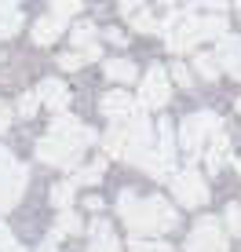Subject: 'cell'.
Returning a JSON list of instances; mask_svg holds the SVG:
<instances>
[{"label":"cell","instance_id":"7c38bea8","mask_svg":"<svg viewBox=\"0 0 241 252\" xmlns=\"http://www.w3.org/2000/svg\"><path fill=\"white\" fill-rule=\"evenodd\" d=\"M48 132H51V135H73V139H84L88 146L99 139V132H91L88 125H81L73 114H55V117H51V125H48Z\"/></svg>","mask_w":241,"mask_h":252},{"label":"cell","instance_id":"e575fe53","mask_svg":"<svg viewBox=\"0 0 241 252\" xmlns=\"http://www.w3.org/2000/svg\"><path fill=\"white\" fill-rule=\"evenodd\" d=\"M120 11H124L128 19H132L135 11H143V4H139V0H120Z\"/></svg>","mask_w":241,"mask_h":252},{"label":"cell","instance_id":"b9f144b4","mask_svg":"<svg viewBox=\"0 0 241 252\" xmlns=\"http://www.w3.org/2000/svg\"><path fill=\"white\" fill-rule=\"evenodd\" d=\"M161 4H176V0H161Z\"/></svg>","mask_w":241,"mask_h":252},{"label":"cell","instance_id":"30bf717a","mask_svg":"<svg viewBox=\"0 0 241 252\" xmlns=\"http://www.w3.org/2000/svg\"><path fill=\"white\" fill-rule=\"evenodd\" d=\"M99 110H102V114H106V117L117 125V121H128V117H135L143 106H139V102H135L128 92H106V95L99 99Z\"/></svg>","mask_w":241,"mask_h":252},{"label":"cell","instance_id":"ac0fdd59","mask_svg":"<svg viewBox=\"0 0 241 252\" xmlns=\"http://www.w3.org/2000/svg\"><path fill=\"white\" fill-rule=\"evenodd\" d=\"M22 11L15 4H7V7H0V40H7V37H15V33L22 30Z\"/></svg>","mask_w":241,"mask_h":252},{"label":"cell","instance_id":"5bb4252c","mask_svg":"<svg viewBox=\"0 0 241 252\" xmlns=\"http://www.w3.org/2000/svg\"><path fill=\"white\" fill-rule=\"evenodd\" d=\"M62 30H66L62 19H55V15H44V19L33 22V40H37L40 48H48V44H55V40L62 37Z\"/></svg>","mask_w":241,"mask_h":252},{"label":"cell","instance_id":"9c48e42d","mask_svg":"<svg viewBox=\"0 0 241 252\" xmlns=\"http://www.w3.org/2000/svg\"><path fill=\"white\" fill-rule=\"evenodd\" d=\"M26 179H30L26 164H11V168L0 172V212H7V208L19 205V197L26 190Z\"/></svg>","mask_w":241,"mask_h":252},{"label":"cell","instance_id":"d4e9b609","mask_svg":"<svg viewBox=\"0 0 241 252\" xmlns=\"http://www.w3.org/2000/svg\"><path fill=\"white\" fill-rule=\"evenodd\" d=\"M194 69L205 77V81H216L223 66H219V59H216V55H197V59H194Z\"/></svg>","mask_w":241,"mask_h":252},{"label":"cell","instance_id":"f1b7e54d","mask_svg":"<svg viewBox=\"0 0 241 252\" xmlns=\"http://www.w3.org/2000/svg\"><path fill=\"white\" fill-rule=\"evenodd\" d=\"M223 220H227V230H230V234H241V205H238V201H230Z\"/></svg>","mask_w":241,"mask_h":252},{"label":"cell","instance_id":"484cf974","mask_svg":"<svg viewBox=\"0 0 241 252\" xmlns=\"http://www.w3.org/2000/svg\"><path fill=\"white\" fill-rule=\"evenodd\" d=\"M132 30H139V33H157V30H161V22L143 7V11H135V15H132Z\"/></svg>","mask_w":241,"mask_h":252},{"label":"cell","instance_id":"4fadbf2b","mask_svg":"<svg viewBox=\"0 0 241 252\" xmlns=\"http://www.w3.org/2000/svg\"><path fill=\"white\" fill-rule=\"evenodd\" d=\"M216 59L223 69H230V73H241V37H234V33H227V37L216 44Z\"/></svg>","mask_w":241,"mask_h":252},{"label":"cell","instance_id":"603a6c76","mask_svg":"<svg viewBox=\"0 0 241 252\" xmlns=\"http://www.w3.org/2000/svg\"><path fill=\"white\" fill-rule=\"evenodd\" d=\"M95 37H99V30L91 22H81V26H73V30H70V44L73 48H91V44H95Z\"/></svg>","mask_w":241,"mask_h":252},{"label":"cell","instance_id":"74e56055","mask_svg":"<svg viewBox=\"0 0 241 252\" xmlns=\"http://www.w3.org/2000/svg\"><path fill=\"white\" fill-rule=\"evenodd\" d=\"M59 238H48V241H40V249L37 252H59V245H55Z\"/></svg>","mask_w":241,"mask_h":252},{"label":"cell","instance_id":"83f0119b","mask_svg":"<svg viewBox=\"0 0 241 252\" xmlns=\"http://www.w3.org/2000/svg\"><path fill=\"white\" fill-rule=\"evenodd\" d=\"M128 252H172V245H165V241H146V238H132V245H128Z\"/></svg>","mask_w":241,"mask_h":252},{"label":"cell","instance_id":"4dcf8cb0","mask_svg":"<svg viewBox=\"0 0 241 252\" xmlns=\"http://www.w3.org/2000/svg\"><path fill=\"white\" fill-rule=\"evenodd\" d=\"M172 81H176V84H183V88H190V84H194V77H190V69H186L183 63H176V66H172Z\"/></svg>","mask_w":241,"mask_h":252},{"label":"cell","instance_id":"2e32d148","mask_svg":"<svg viewBox=\"0 0 241 252\" xmlns=\"http://www.w3.org/2000/svg\"><path fill=\"white\" fill-rule=\"evenodd\" d=\"M205 161H209V168H212V172H219L223 164L230 161V135H223V132H219L216 139H212L209 150H205Z\"/></svg>","mask_w":241,"mask_h":252},{"label":"cell","instance_id":"cb8c5ba5","mask_svg":"<svg viewBox=\"0 0 241 252\" xmlns=\"http://www.w3.org/2000/svg\"><path fill=\"white\" fill-rule=\"evenodd\" d=\"M81 7H84V0H51V15L62 19V22H70L73 15H81Z\"/></svg>","mask_w":241,"mask_h":252},{"label":"cell","instance_id":"ba28073f","mask_svg":"<svg viewBox=\"0 0 241 252\" xmlns=\"http://www.w3.org/2000/svg\"><path fill=\"white\" fill-rule=\"evenodd\" d=\"M186 252H227V234L212 216L197 220V227L186 238Z\"/></svg>","mask_w":241,"mask_h":252},{"label":"cell","instance_id":"e0dca14e","mask_svg":"<svg viewBox=\"0 0 241 252\" xmlns=\"http://www.w3.org/2000/svg\"><path fill=\"white\" fill-rule=\"evenodd\" d=\"M102 73H106L110 81H117V84H132L135 77H139V69H135L132 59H110V63L102 66Z\"/></svg>","mask_w":241,"mask_h":252},{"label":"cell","instance_id":"f35d334b","mask_svg":"<svg viewBox=\"0 0 241 252\" xmlns=\"http://www.w3.org/2000/svg\"><path fill=\"white\" fill-rule=\"evenodd\" d=\"M7 4H15V0H0V7H7Z\"/></svg>","mask_w":241,"mask_h":252},{"label":"cell","instance_id":"277c9868","mask_svg":"<svg viewBox=\"0 0 241 252\" xmlns=\"http://www.w3.org/2000/svg\"><path fill=\"white\" fill-rule=\"evenodd\" d=\"M161 33H165L168 51H190L197 40H201V19L194 11H172L165 22H161Z\"/></svg>","mask_w":241,"mask_h":252},{"label":"cell","instance_id":"6da1fadb","mask_svg":"<svg viewBox=\"0 0 241 252\" xmlns=\"http://www.w3.org/2000/svg\"><path fill=\"white\" fill-rule=\"evenodd\" d=\"M117 212H120V220H124V227L135 234V238H146V234H165L172 230L179 223V216H176V208H172L165 197H139L135 190H120V197H117Z\"/></svg>","mask_w":241,"mask_h":252},{"label":"cell","instance_id":"52a82bcc","mask_svg":"<svg viewBox=\"0 0 241 252\" xmlns=\"http://www.w3.org/2000/svg\"><path fill=\"white\" fill-rule=\"evenodd\" d=\"M172 194H176V201L186 205V208H201L209 201V187H205V179H201L197 168L176 172V176H172Z\"/></svg>","mask_w":241,"mask_h":252},{"label":"cell","instance_id":"5b68a950","mask_svg":"<svg viewBox=\"0 0 241 252\" xmlns=\"http://www.w3.org/2000/svg\"><path fill=\"white\" fill-rule=\"evenodd\" d=\"M172 164H176V128L172 121H157V150L146 154L139 168L153 179H172Z\"/></svg>","mask_w":241,"mask_h":252},{"label":"cell","instance_id":"7402d4cb","mask_svg":"<svg viewBox=\"0 0 241 252\" xmlns=\"http://www.w3.org/2000/svg\"><path fill=\"white\" fill-rule=\"evenodd\" d=\"M102 176H106V161H95V164H88V168H77L73 183L77 187H91V183H99Z\"/></svg>","mask_w":241,"mask_h":252},{"label":"cell","instance_id":"836d02e7","mask_svg":"<svg viewBox=\"0 0 241 252\" xmlns=\"http://www.w3.org/2000/svg\"><path fill=\"white\" fill-rule=\"evenodd\" d=\"M11 164H19V161H15V154L7 150V146H0V172H4V168H11Z\"/></svg>","mask_w":241,"mask_h":252},{"label":"cell","instance_id":"44dd1931","mask_svg":"<svg viewBox=\"0 0 241 252\" xmlns=\"http://www.w3.org/2000/svg\"><path fill=\"white\" fill-rule=\"evenodd\" d=\"M223 37H227V19L223 15L201 19V40H223Z\"/></svg>","mask_w":241,"mask_h":252},{"label":"cell","instance_id":"ffe728a7","mask_svg":"<svg viewBox=\"0 0 241 252\" xmlns=\"http://www.w3.org/2000/svg\"><path fill=\"white\" fill-rule=\"evenodd\" d=\"M73 197H77V183H55L51 187V205L59 208V212H66V208H73Z\"/></svg>","mask_w":241,"mask_h":252},{"label":"cell","instance_id":"8fae6325","mask_svg":"<svg viewBox=\"0 0 241 252\" xmlns=\"http://www.w3.org/2000/svg\"><path fill=\"white\" fill-rule=\"evenodd\" d=\"M37 99H40V106L55 110V114H66V106H70V88H66L59 77H48V81H40Z\"/></svg>","mask_w":241,"mask_h":252},{"label":"cell","instance_id":"7a4b0ae2","mask_svg":"<svg viewBox=\"0 0 241 252\" xmlns=\"http://www.w3.org/2000/svg\"><path fill=\"white\" fill-rule=\"evenodd\" d=\"M88 150V143L84 139H73V135H44L37 143V161L51 164V168H66V172H77V164H81V154Z\"/></svg>","mask_w":241,"mask_h":252},{"label":"cell","instance_id":"8d00e7d4","mask_svg":"<svg viewBox=\"0 0 241 252\" xmlns=\"http://www.w3.org/2000/svg\"><path fill=\"white\" fill-rule=\"evenodd\" d=\"M106 40H110V44H124V33H120V30H106Z\"/></svg>","mask_w":241,"mask_h":252},{"label":"cell","instance_id":"60d3db41","mask_svg":"<svg viewBox=\"0 0 241 252\" xmlns=\"http://www.w3.org/2000/svg\"><path fill=\"white\" fill-rule=\"evenodd\" d=\"M7 252H22V249H19V245H15V249H7Z\"/></svg>","mask_w":241,"mask_h":252},{"label":"cell","instance_id":"f546056e","mask_svg":"<svg viewBox=\"0 0 241 252\" xmlns=\"http://www.w3.org/2000/svg\"><path fill=\"white\" fill-rule=\"evenodd\" d=\"M84 63H88L84 51H66V55H59V66H62V69H77V66H84Z\"/></svg>","mask_w":241,"mask_h":252},{"label":"cell","instance_id":"d590c367","mask_svg":"<svg viewBox=\"0 0 241 252\" xmlns=\"http://www.w3.org/2000/svg\"><path fill=\"white\" fill-rule=\"evenodd\" d=\"M197 4H201V7H209V11H223V7H227V0H197Z\"/></svg>","mask_w":241,"mask_h":252},{"label":"cell","instance_id":"ab89813d","mask_svg":"<svg viewBox=\"0 0 241 252\" xmlns=\"http://www.w3.org/2000/svg\"><path fill=\"white\" fill-rule=\"evenodd\" d=\"M234 106H238V114H241V99H238V102H234Z\"/></svg>","mask_w":241,"mask_h":252},{"label":"cell","instance_id":"d6a6232c","mask_svg":"<svg viewBox=\"0 0 241 252\" xmlns=\"http://www.w3.org/2000/svg\"><path fill=\"white\" fill-rule=\"evenodd\" d=\"M19 241L11 238V230H7V223H0V252H7V249H15Z\"/></svg>","mask_w":241,"mask_h":252},{"label":"cell","instance_id":"d6986e66","mask_svg":"<svg viewBox=\"0 0 241 252\" xmlns=\"http://www.w3.org/2000/svg\"><path fill=\"white\" fill-rule=\"evenodd\" d=\"M81 216L73 212V208H66V212H59V220H55V230H51V238H66V234H81Z\"/></svg>","mask_w":241,"mask_h":252},{"label":"cell","instance_id":"8992f818","mask_svg":"<svg viewBox=\"0 0 241 252\" xmlns=\"http://www.w3.org/2000/svg\"><path fill=\"white\" fill-rule=\"evenodd\" d=\"M168 99H172L168 69L153 63L150 69H146L143 84H139V106H143V110H161V106H168Z\"/></svg>","mask_w":241,"mask_h":252},{"label":"cell","instance_id":"9a60e30c","mask_svg":"<svg viewBox=\"0 0 241 252\" xmlns=\"http://www.w3.org/2000/svg\"><path fill=\"white\" fill-rule=\"evenodd\" d=\"M88 252H120V241L114 238L106 220H95L91 223V249Z\"/></svg>","mask_w":241,"mask_h":252},{"label":"cell","instance_id":"4316f807","mask_svg":"<svg viewBox=\"0 0 241 252\" xmlns=\"http://www.w3.org/2000/svg\"><path fill=\"white\" fill-rule=\"evenodd\" d=\"M37 106H40V99H37V92H26L19 102H15V114L19 117H33L37 114Z\"/></svg>","mask_w":241,"mask_h":252},{"label":"cell","instance_id":"7bdbcfd3","mask_svg":"<svg viewBox=\"0 0 241 252\" xmlns=\"http://www.w3.org/2000/svg\"><path fill=\"white\" fill-rule=\"evenodd\" d=\"M238 172H241V161H238Z\"/></svg>","mask_w":241,"mask_h":252},{"label":"cell","instance_id":"ee69618b","mask_svg":"<svg viewBox=\"0 0 241 252\" xmlns=\"http://www.w3.org/2000/svg\"><path fill=\"white\" fill-rule=\"evenodd\" d=\"M234 4H241V0H234Z\"/></svg>","mask_w":241,"mask_h":252},{"label":"cell","instance_id":"3957f363","mask_svg":"<svg viewBox=\"0 0 241 252\" xmlns=\"http://www.w3.org/2000/svg\"><path fill=\"white\" fill-rule=\"evenodd\" d=\"M216 135H219V117L212 114V110L190 114L179 125V143H183V150H186V161H194L197 154L205 150V143H212Z\"/></svg>","mask_w":241,"mask_h":252},{"label":"cell","instance_id":"1f68e13d","mask_svg":"<svg viewBox=\"0 0 241 252\" xmlns=\"http://www.w3.org/2000/svg\"><path fill=\"white\" fill-rule=\"evenodd\" d=\"M11 117H15V110H11V106H7V102H4V99H0V135H4V132H7V128H11Z\"/></svg>","mask_w":241,"mask_h":252}]
</instances>
